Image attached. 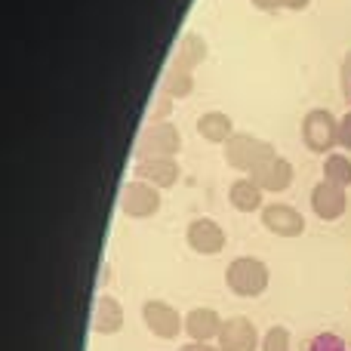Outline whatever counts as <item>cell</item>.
I'll list each match as a JSON object with an SVG mask.
<instances>
[{
  "mask_svg": "<svg viewBox=\"0 0 351 351\" xmlns=\"http://www.w3.org/2000/svg\"><path fill=\"white\" fill-rule=\"evenodd\" d=\"M259 219H262V228L278 237H299L305 231V216L293 204H284V200L265 204L259 210Z\"/></svg>",
  "mask_w": 351,
  "mask_h": 351,
  "instance_id": "8",
  "label": "cell"
},
{
  "mask_svg": "<svg viewBox=\"0 0 351 351\" xmlns=\"http://www.w3.org/2000/svg\"><path fill=\"white\" fill-rule=\"evenodd\" d=\"M123 327V305L114 296H99L96 299V311H93V330L99 336H114Z\"/></svg>",
  "mask_w": 351,
  "mask_h": 351,
  "instance_id": "15",
  "label": "cell"
},
{
  "mask_svg": "<svg viewBox=\"0 0 351 351\" xmlns=\"http://www.w3.org/2000/svg\"><path fill=\"white\" fill-rule=\"evenodd\" d=\"M311 210L321 222H339L348 210V191L333 182L321 179L315 188H311Z\"/></svg>",
  "mask_w": 351,
  "mask_h": 351,
  "instance_id": "10",
  "label": "cell"
},
{
  "mask_svg": "<svg viewBox=\"0 0 351 351\" xmlns=\"http://www.w3.org/2000/svg\"><path fill=\"white\" fill-rule=\"evenodd\" d=\"M302 351H351V346L342 336H336V333H315L308 342H305V348Z\"/></svg>",
  "mask_w": 351,
  "mask_h": 351,
  "instance_id": "21",
  "label": "cell"
},
{
  "mask_svg": "<svg viewBox=\"0 0 351 351\" xmlns=\"http://www.w3.org/2000/svg\"><path fill=\"white\" fill-rule=\"evenodd\" d=\"M191 90H194V68H188L185 62L173 59L170 68H167V74H164V90H160V96L179 102V99L191 96Z\"/></svg>",
  "mask_w": 351,
  "mask_h": 351,
  "instance_id": "17",
  "label": "cell"
},
{
  "mask_svg": "<svg viewBox=\"0 0 351 351\" xmlns=\"http://www.w3.org/2000/svg\"><path fill=\"white\" fill-rule=\"evenodd\" d=\"M293 164L284 158V154H274L271 160H268L265 167H262L259 173L253 176L256 182L262 185V191H271V194H278V191H287V188L293 185Z\"/></svg>",
  "mask_w": 351,
  "mask_h": 351,
  "instance_id": "14",
  "label": "cell"
},
{
  "mask_svg": "<svg viewBox=\"0 0 351 351\" xmlns=\"http://www.w3.org/2000/svg\"><path fill=\"white\" fill-rule=\"evenodd\" d=\"M228 200L237 213H256L265 206V191L253 176H237L228 185Z\"/></svg>",
  "mask_w": 351,
  "mask_h": 351,
  "instance_id": "13",
  "label": "cell"
},
{
  "mask_svg": "<svg viewBox=\"0 0 351 351\" xmlns=\"http://www.w3.org/2000/svg\"><path fill=\"white\" fill-rule=\"evenodd\" d=\"M339 145L346 148V152H351V111L339 121Z\"/></svg>",
  "mask_w": 351,
  "mask_h": 351,
  "instance_id": "24",
  "label": "cell"
},
{
  "mask_svg": "<svg viewBox=\"0 0 351 351\" xmlns=\"http://www.w3.org/2000/svg\"><path fill=\"white\" fill-rule=\"evenodd\" d=\"M160 210V188L142 179H130L121 191V213L127 219H152Z\"/></svg>",
  "mask_w": 351,
  "mask_h": 351,
  "instance_id": "5",
  "label": "cell"
},
{
  "mask_svg": "<svg viewBox=\"0 0 351 351\" xmlns=\"http://www.w3.org/2000/svg\"><path fill=\"white\" fill-rule=\"evenodd\" d=\"M170 108H173V99L160 96L158 102H154V108H152V123H164L167 114H170Z\"/></svg>",
  "mask_w": 351,
  "mask_h": 351,
  "instance_id": "22",
  "label": "cell"
},
{
  "mask_svg": "<svg viewBox=\"0 0 351 351\" xmlns=\"http://www.w3.org/2000/svg\"><path fill=\"white\" fill-rule=\"evenodd\" d=\"M179 351H219V348L210 346V342H185Z\"/></svg>",
  "mask_w": 351,
  "mask_h": 351,
  "instance_id": "26",
  "label": "cell"
},
{
  "mask_svg": "<svg viewBox=\"0 0 351 351\" xmlns=\"http://www.w3.org/2000/svg\"><path fill=\"white\" fill-rule=\"evenodd\" d=\"M253 6L262 10V12H278V10L287 6V0H253Z\"/></svg>",
  "mask_w": 351,
  "mask_h": 351,
  "instance_id": "25",
  "label": "cell"
},
{
  "mask_svg": "<svg viewBox=\"0 0 351 351\" xmlns=\"http://www.w3.org/2000/svg\"><path fill=\"white\" fill-rule=\"evenodd\" d=\"M185 243L194 250L197 256H216L225 250L228 243V234L225 228L210 216H200V219H191L185 228Z\"/></svg>",
  "mask_w": 351,
  "mask_h": 351,
  "instance_id": "7",
  "label": "cell"
},
{
  "mask_svg": "<svg viewBox=\"0 0 351 351\" xmlns=\"http://www.w3.org/2000/svg\"><path fill=\"white\" fill-rule=\"evenodd\" d=\"M142 324L148 327V333L164 342L176 339V336L185 330V317H182L170 302H164V299H148V302L142 305Z\"/></svg>",
  "mask_w": 351,
  "mask_h": 351,
  "instance_id": "6",
  "label": "cell"
},
{
  "mask_svg": "<svg viewBox=\"0 0 351 351\" xmlns=\"http://www.w3.org/2000/svg\"><path fill=\"white\" fill-rule=\"evenodd\" d=\"M136 179L154 188H173L182 179V167L176 158H145L136 164Z\"/></svg>",
  "mask_w": 351,
  "mask_h": 351,
  "instance_id": "11",
  "label": "cell"
},
{
  "mask_svg": "<svg viewBox=\"0 0 351 351\" xmlns=\"http://www.w3.org/2000/svg\"><path fill=\"white\" fill-rule=\"evenodd\" d=\"M339 86H342V96L351 102V53L346 56V62H342V71H339Z\"/></svg>",
  "mask_w": 351,
  "mask_h": 351,
  "instance_id": "23",
  "label": "cell"
},
{
  "mask_svg": "<svg viewBox=\"0 0 351 351\" xmlns=\"http://www.w3.org/2000/svg\"><path fill=\"white\" fill-rule=\"evenodd\" d=\"M259 351H293V339H290V330L284 324H274L262 333V348Z\"/></svg>",
  "mask_w": 351,
  "mask_h": 351,
  "instance_id": "20",
  "label": "cell"
},
{
  "mask_svg": "<svg viewBox=\"0 0 351 351\" xmlns=\"http://www.w3.org/2000/svg\"><path fill=\"white\" fill-rule=\"evenodd\" d=\"M173 59H179V62H185L188 68H197L200 62L206 59V40L200 34H194V31H188V34H182V40H179V49H176V56Z\"/></svg>",
  "mask_w": 351,
  "mask_h": 351,
  "instance_id": "18",
  "label": "cell"
},
{
  "mask_svg": "<svg viewBox=\"0 0 351 351\" xmlns=\"http://www.w3.org/2000/svg\"><path fill=\"white\" fill-rule=\"evenodd\" d=\"M197 136L210 145H228L231 136H234V123L222 111H204L197 117Z\"/></svg>",
  "mask_w": 351,
  "mask_h": 351,
  "instance_id": "16",
  "label": "cell"
},
{
  "mask_svg": "<svg viewBox=\"0 0 351 351\" xmlns=\"http://www.w3.org/2000/svg\"><path fill=\"white\" fill-rule=\"evenodd\" d=\"M225 284L241 299H259L271 284V274L259 256H237L225 268Z\"/></svg>",
  "mask_w": 351,
  "mask_h": 351,
  "instance_id": "1",
  "label": "cell"
},
{
  "mask_svg": "<svg viewBox=\"0 0 351 351\" xmlns=\"http://www.w3.org/2000/svg\"><path fill=\"white\" fill-rule=\"evenodd\" d=\"M222 324L225 321L216 315V311L200 305V308H191L185 315V336L191 342H213V339H219V333H222Z\"/></svg>",
  "mask_w": 351,
  "mask_h": 351,
  "instance_id": "12",
  "label": "cell"
},
{
  "mask_svg": "<svg viewBox=\"0 0 351 351\" xmlns=\"http://www.w3.org/2000/svg\"><path fill=\"white\" fill-rule=\"evenodd\" d=\"M302 142L315 154H333L339 145V121L327 108H311L302 117Z\"/></svg>",
  "mask_w": 351,
  "mask_h": 351,
  "instance_id": "3",
  "label": "cell"
},
{
  "mask_svg": "<svg viewBox=\"0 0 351 351\" xmlns=\"http://www.w3.org/2000/svg\"><path fill=\"white\" fill-rule=\"evenodd\" d=\"M136 160H145V158H176L182 152V133L179 127L170 121L164 123H148L142 130L139 142H136Z\"/></svg>",
  "mask_w": 351,
  "mask_h": 351,
  "instance_id": "4",
  "label": "cell"
},
{
  "mask_svg": "<svg viewBox=\"0 0 351 351\" xmlns=\"http://www.w3.org/2000/svg\"><path fill=\"white\" fill-rule=\"evenodd\" d=\"M219 351H259L262 336L250 317H228L222 324V333L216 339Z\"/></svg>",
  "mask_w": 351,
  "mask_h": 351,
  "instance_id": "9",
  "label": "cell"
},
{
  "mask_svg": "<svg viewBox=\"0 0 351 351\" xmlns=\"http://www.w3.org/2000/svg\"><path fill=\"white\" fill-rule=\"evenodd\" d=\"M324 179L333 182V185H339V188H348L351 185V160H348V154H339V152L327 154V160H324Z\"/></svg>",
  "mask_w": 351,
  "mask_h": 351,
  "instance_id": "19",
  "label": "cell"
},
{
  "mask_svg": "<svg viewBox=\"0 0 351 351\" xmlns=\"http://www.w3.org/2000/svg\"><path fill=\"white\" fill-rule=\"evenodd\" d=\"M311 3V0H287V6H284V10H305V6H308Z\"/></svg>",
  "mask_w": 351,
  "mask_h": 351,
  "instance_id": "27",
  "label": "cell"
},
{
  "mask_svg": "<svg viewBox=\"0 0 351 351\" xmlns=\"http://www.w3.org/2000/svg\"><path fill=\"white\" fill-rule=\"evenodd\" d=\"M274 145L253 133H234L231 142L225 145V164L234 167L241 176H256L268 160L274 158Z\"/></svg>",
  "mask_w": 351,
  "mask_h": 351,
  "instance_id": "2",
  "label": "cell"
}]
</instances>
